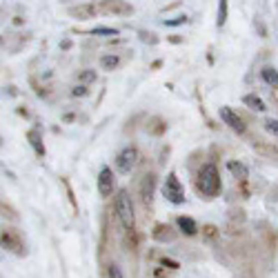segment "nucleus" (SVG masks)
Instances as JSON below:
<instances>
[{"instance_id": "0eeeda50", "label": "nucleus", "mask_w": 278, "mask_h": 278, "mask_svg": "<svg viewBox=\"0 0 278 278\" xmlns=\"http://www.w3.org/2000/svg\"><path fill=\"white\" fill-rule=\"evenodd\" d=\"M114 191V174L109 167H100L98 171V194L103 196V198H107V196H112Z\"/></svg>"}, {"instance_id": "4468645a", "label": "nucleus", "mask_w": 278, "mask_h": 278, "mask_svg": "<svg viewBox=\"0 0 278 278\" xmlns=\"http://www.w3.org/2000/svg\"><path fill=\"white\" fill-rule=\"evenodd\" d=\"M118 65H121V56H118V54H105V56H100V67H103L105 71H114Z\"/></svg>"}, {"instance_id": "9b49d317", "label": "nucleus", "mask_w": 278, "mask_h": 278, "mask_svg": "<svg viewBox=\"0 0 278 278\" xmlns=\"http://www.w3.org/2000/svg\"><path fill=\"white\" fill-rule=\"evenodd\" d=\"M154 238H156L158 243H171L176 238V234H174V229H171L169 225H156Z\"/></svg>"}, {"instance_id": "39448f33", "label": "nucleus", "mask_w": 278, "mask_h": 278, "mask_svg": "<svg viewBox=\"0 0 278 278\" xmlns=\"http://www.w3.org/2000/svg\"><path fill=\"white\" fill-rule=\"evenodd\" d=\"M100 9L105 13H114V16H132L134 13V7L125 0H103Z\"/></svg>"}, {"instance_id": "423d86ee", "label": "nucleus", "mask_w": 278, "mask_h": 278, "mask_svg": "<svg viewBox=\"0 0 278 278\" xmlns=\"http://www.w3.org/2000/svg\"><path fill=\"white\" fill-rule=\"evenodd\" d=\"M220 118H223V123L225 125H229V127L234 129V132L236 134H245V123H243V118L238 116L236 112H234V109H229V107H220Z\"/></svg>"}, {"instance_id": "7ed1b4c3", "label": "nucleus", "mask_w": 278, "mask_h": 278, "mask_svg": "<svg viewBox=\"0 0 278 278\" xmlns=\"http://www.w3.org/2000/svg\"><path fill=\"white\" fill-rule=\"evenodd\" d=\"M162 196H165V198L169 200L171 205H183V203H185L183 185H180L178 176H176L174 171H171V174H167L165 185H162Z\"/></svg>"}, {"instance_id": "20e7f679", "label": "nucleus", "mask_w": 278, "mask_h": 278, "mask_svg": "<svg viewBox=\"0 0 278 278\" xmlns=\"http://www.w3.org/2000/svg\"><path fill=\"white\" fill-rule=\"evenodd\" d=\"M136 162H138V149L134 145H129L116 156V169L121 171V174H132Z\"/></svg>"}, {"instance_id": "412c9836", "label": "nucleus", "mask_w": 278, "mask_h": 278, "mask_svg": "<svg viewBox=\"0 0 278 278\" xmlns=\"http://www.w3.org/2000/svg\"><path fill=\"white\" fill-rule=\"evenodd\" d=\"M187 22V16H176V18H169V20H162L165 27H178V25H185Z\"/></svg>"}, {"instance_id": "b1692460", "label": "nucleus", "mask_w": 278, "mask_h": 278, "mask_svg": "<svg viewBox=\"0 0 278 278\" xmlns=\"http://www.w3.org/2000/svg\"><path fill=\"white\" fill-rule=\"evenodd\" d=\"M80 80H83V83H94V80H96V71L94 69L80 71Z\"/></svg>"}, {"instance_id": "5701e85b", "label": "nucleus", "mask_w": 278, "mask_h": 278, "mask_svg": "<svg viewBox=\"0 0 278 278\" xmlns=\"http://www.w3.org/2000/svg\"><path fill=\"white\" fill-rule=\"evenodd\" d=\"M265 129L270 134H274V136H278V121H276V118H267V121H265Z\"/></svg>"}, {"instance_id": "ddd939ff", "label": "nucleus", "mask_w": 278, "mask_h": 278, "mask_svg": "<svg viewBox=\"0 0 278 278\" xmlns=\"http://www.w3.org/2000/svg\"><path fill=\"white\" fill-rule=\"evenodd\" d=\"M2 245L7 249H11V252H16V254H25V249H22V245L18 243V236L13 232H2Z\"/></svg>"}, {"instance_id": "6e6552de", "label": "nucleus", "mask_w": 278, "mask_h": 278, "mask_svg": "<svg viewBox=\"0 0 278 278\" xmlns=\"http://www.w3.org/2000/svg\"><path fill=\"white\" fill-rule=\"evenodd\" d=\"M154 191H156V176L151 174H145L140 180V198L145 205H151V200H154Z\"/></svg>"}, {"instance_id": "f03ea898", "label": "nucleus", "mask_w": 278, "mask_h": 278, "mask_svg": "<svg viewBox=\"0 0 278 278\" xmlns=\"http://www.w3.org/2000/svg\"><path fill=\"white\" fill-rule=\"evenodd\" d=\"M114 207H116V216L121 220V225L127 232H134V225H136V214H134V200L132 196L125 189H121L116 194V200H114Z\"/></svg>"}, {"instance_id": "aec40b11", "label": "nucleus", "mask_w": 278, "mask_h": 278, "mask_svg": "<svg viewBox=\"0 0 278 278\" xmlns=\"http://www.w3.org/2000/svg\"><path fill=\"white\" fill-rule=\"evenodd\" d=\"M107 278H125L123 270L116 265V263H109V265H107Z\"/></svg>"}, {"instance_id": "1a4fd4ad", "label": "nucleus", "mask_w": 278, "mask_h": 278, "mask_svg": "<svg viewBox=\"0 0 278 278\" xmlns=\"http://www.w3.org/2000/svg\"><path fill=\"white\" fill-rule=\"evenodd\" d=\"M98 9L94 4H76V7H69V16L76 18V20H89V18L96 16Z\"/></svg>"}, {"instance_id": "dca6fc26", "label": "nucleus", "mask_w": 278, "mask_h": 278, "mask_svg": "<svg viewBox=\"0 0 278 278\" xmlns=\"http://www.w3.org/2000/svg\"><path fill=\"white\" fill-rule=\"evenodd\" d=\"M243 103H245L249 109H254V112H265V109H267L265 103H263V100L258 98L256 94H247L245 98H243Z\"/></svg>"}, {"instance_id": "9d476101", "label": "nucleus", "mask_w": 278, "mask_h": 278, "mask_svg": "<svg viewBox=\"0 0 278 278\" xmlns=\"http://www.w3.org/2000/svg\"><path fill=\"white\" fill-rule=\"evenodd\" d=\"M176 225H178V229L185 234V236H196V234H198V223L189 216H178Z\"/></svg>"}, {"instance_id": "f257e3e1", "label": "nucleus", "mask_w": 278, "mask_h": 278, "mask_svg": "<svg viewBox=\"0 0 278 278\" xmlns=\"http://www.w3.org/2000/svg\"><path fill=\"white\" fill-rule=\"evenodd\" d=\"M196 187H198V191L205 198H214L220 191V174H218V167L214 165V162H207V165L200 169Z\"/></svg>"}, {"instance_id": "6ab92c4d", "label": "nucleus", "mask_w": 278, "mask_h": 278, "mask_svg": "<svg viewBox=\"0 0 278 278\" xmlns=\"http://www.w3.org/2000/svg\"><path fill=\"white\" fill-rule=\"evenodd\" d=\"M92 36H118V29H112V27H94Z\"/></svg>"}, {"instance_id": "f3484780", "label": "nucleus", "mask_w": 278, "mask_h": 278, "mask_svg": "<svg viewBox=\"0 0 278 278\" xmlns=\"http://www.w3.org/2000/svg\"><path fill=\"white\" fill-rule=\"evenodd\" d=\"M29 142H31V147H33V151L36 154H45V145H42V138H40V134L38 132H29Z\"/></svg>"}, {"instance_id": "a211bd4d", "label": "nucleus", "mask_w": 278, "mask_h": 278, "mask_svg": "<svg viewBox=\"0 0 278 278\" xmlns=\"http://www.w3.org/2000/svg\"><path fill=\"white\" fill-rule=\"evenodd\" d=\"M227 0H218V16H216V25L223 27L227 22Z\"/></svg>"}, {"instance_id": "4be33fe9", "label": "nucleus", "mask_w": 278, "mask_h": 278, "mask_svg": "<svg viewBox=\"0 0 278 278\" xmlns=\"http://www.w3.org/2000/svg\"><path fill=\"white\" fill-rule=\"evenodd\" d=\"M87 94H89L87 85H76V87L71 89V96H76V98H85Z\"/></svg>"}, {"instance_id": "a878e982", "label": "nucleus", "mask_w": 278, "mask_h": 278, "mask_svg": "<svg viewBox=\"0 0 278 278\" xmlns=\"http://www.w3.org/2000/svg\"><path fill=\"white\" fill-rule=\"evenodd\" d=\"M272 200H278V183L270 189V203H272Z\"/></svg>"}, {"instance_id": "f8f14e48", "label": "nucleus", "mask_w": 278, "mask_h": 278, "mask_svg": "<svg viewBox=\"0 0 278 278\" xmlns=\"http://www.w3.org/2000/svg\"><path fill=\"white\" fill-rule=\"evenodd\" d=\"M227 169H229V174H232L234 178H238V180H245L247 176H249L247 165H243L241 160H229L227 162Z\"/></svg>"}, {"instance_id": "393cba45", "label": "nucleus", "mask_w": 278, "mask_h": 278, "mask_svg": "<svg viewBox=\"0 0 278 278\" xmlns=\"http://www.w3.org/2000/svg\"><path fill=\"white\" fill-rule=\"evenodd\" d=\"M140 40H142V42H149V45H156L158 38H156L151 31H140Z\"/></svg>"}, {"instance_id": "2eb2a0df", "label": "nucleus", "mask_w": 278, "mask_h": 278, "mask_svg": "<svg viewBox=\"0 0 278 278\" xmlns=\"http://www.w3.org/2000/svg\"><path fill=\"white\" fill-rule=\"evenodd\" d=\"M261 76H263V80H265L270 87H274L278 89V69H274V67H263V71H261Z\"/></svg>"}]
</instances>
